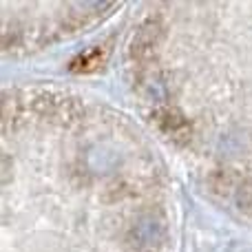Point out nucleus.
I'll return each mask as SVG.
<instances>
[{
  "label": "nucleus",
  "instance_id": "f257e3e1",
  "mask_svg": "<svg viewBox=\"0 0 252 252\" xmlns=\"http://www.w3.org/2000/svg\"><path fill=\"white\" fill-rule=\"evenodd\" d=\"M102 62H104V53H102V49H91V51L82 53V56H78L73 60V69L75 71H95L102 66Z\"/></svg>",
  "mask_w": 252,
  "mask_h": 252
}]
</instances>
